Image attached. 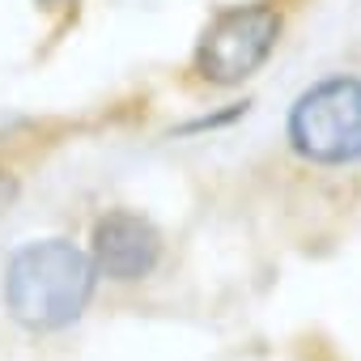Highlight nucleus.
<instances>
[{
    "label": "nucleus",
    "mask_w": 361,
    "mask_h": 361,
    "mask_svg": "<svg viewBox=\"0 0 361 361\" xmlns=\"http://www.w3.org/2000/svg\"><path fill=\"white\" fill-rule=\"evenodd\" d=\"M289 140L319 166L361 157V77H327L289 111Z\"/></svg>",
    "instance_id": "obj_2"
},
{
    "label": "nucleus",
    "mask_w": 361,
    "mask_h": 361,
    "mask_svg": "<svg viewBox=\"0 0 361 361\" xmlns=\"http://www.w3.org/2000/svg\"><path fill=\"white\" fill-rule=\"evenodd\" d=\"M161 255V238L157 230L136 217V213H106L94 226V268L106 272L111 281H140L153 272Z\"/></svg>",
    "instance_id": "obj_4"
},
{
    "label": "nucleus",
    "mask_w": 361,
    "mask_h": 361,
    "mask_svg": "<svg viewBox=\"0 0 361 361\" xmlns=\"http://www.w3.org/2000/svg\"><path fill=\"white\" fill-rule=\"evenodd\" d=\"M13 196H18V188H13V178H9L5 170H0V209H5V204H9Z\"/></svg>",
    "instance_id": "obj_5"
},
{
    "label": "nucleus",
    "mask_w": 361,
    "mask_h": 361,
    "mask_svg": "<svg viewBox=\"0 0 361 361\" xmlns=\"http://www.w3.org/2000/svg\"><path fill=\"white\" fill-rule=\"evenodd\" d=\"M94 293V264L64 238L22 247L5 268V306L30 331L73 323Z\"/></svg>",
    "instance_id": "obj_1"
},
{
    "label": "nucleus",
    "mask_w": 361,
    "mask_h": 361,
    "mask_svg": "<svg viewBox=\"0 0 361 361\" xmlns=\"http://www.w3.org/2000/svg\"><path fill=\"white\" fill-rule=\"evenodd\" d=\"M281 39V18L276 9L268 5H243V9H230L221 13L209 35L200 39V51H196V68L200 77L217 81V85H238L247 81L276 47Z\"/></svg>",
    "instance_id": "obj_3"
}]
</instances>
